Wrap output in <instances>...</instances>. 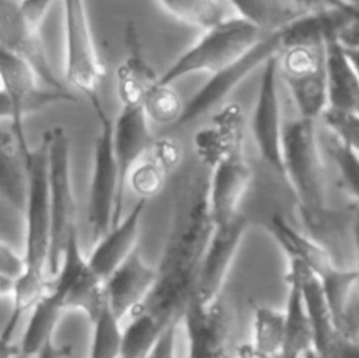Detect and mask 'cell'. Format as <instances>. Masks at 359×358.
I'll return each instance as SVG.
<instances>
[{"label": "cell", "mask_w": 359, "mask_h": 358, "mask_svg": "<svg viewBox=\"0 0 359 358\" xmlns=\"http://www.w3.org/2000/svg\"><path fill=\"white\" fill-rule=\"evenodd\" d=\"M156 279L157 268L150 267L136 247L104 281L108 305L122 323L144 300Z\"/></svg>", "instance_id": "e0dca14e"}, {"label": "cell", "mask_w": 359, "mask_h": 358, "mask_svg": "<svg viewBox=\"0 0 359 358\" xmlns=\"http://www.w3.org/2000/svg\"><path fill=\"white\" fill-rule=\"evenodd\" d=\"M335 327L342 340L359 348V278L335 319Z\"/></svg>", "instance_id": "1f68e13d"}, {"label": "cell", "mask_w": 359, "mask_h": 358, "mask_svg": "<svg viewBox=\"0 0 359 358\" xmlns=\"http://www.w3.org/2000/svg\"><path fill=\"white\" fill-rule=\"evenodd\" d=\"M41 358H69L66 348H59L53 343H50L41 354Z\"/></svg>", "instance_id": "ab89813d"}, {"label": "cell", "mask_w": 359, "mask_h": 358, "mask_svg": "<svg viewBox=\"0 0 359 358\" xmlns=\"http://www.w3.org/2000/svg\"><path fill=\"white\" fill-rule=\"evenodd\" d=\"M355 241H356V257H358V272H359V205L355 213Z\"/></svg>", "instance_id": "60d3db41"}, {"label": "cell", "mask_w": 359, "mask_h": 358, "mask_svg": "<svg viewBox=\"0 0 359 358\" xmlns=\"http://www.w3.org/2000/svg\"><path fill=\"white\" fill-rule=\"evenodd\" d=\"M90 102L98 121L87 208L94 243L121 220L122 209L119 205V168L114 149V121L98 94L91 97Z\"/></svg>", "instance_id": "3957f363"}, {"label": "cell", "mask_w": 359, "mask_h": 358, "mask_svg": "<svg viewBox=\"0 0 359 358\" xmlns=\"http://www.w3.org/2000/svg\"><path fill=\"white\" fill-rule=\"evenodd\" d=\"M320 121L327 129L359 154V114L328 108Z\"/></svg>", "instance_id": "4dcf8cb0"}, {"label": "cell", "mask_w": 359, "mask_h": 358, "mask_svg": "<svg viewBox=\"0 0 359 358\" xmlns=\"http://www.w3.org/2000/svg\"><path fill=\"white\" fill-rule=\"evenodd\" d=\"M60 299L65 310H80L90 321L107 302L104 281L83 256L79 233L74 232L65 248L59 270L49 286Z\"/></svg>", "instance_id": "30bf717a"}, {"label": "cell", "mask_w": 359, "mask_h": 358, "mask_svg": "<svg viewBox=\"0 0 359 358\" xmlns=\"http://www.w3.org/2000/svg\"><path fill=\"white\" fill-rule=\"evenodd\" d=\"M278 55L269 58L262 66L259 88L251 114V133L262 160L275 173L283 175L282 139L285 121L282 118V102L278 90Z\"/></svg>", "instance_id": "8fae6325"}, {"label": "cell", "mask_w": 359, "mask_h": 358, "mask_svg": "<svg viewBox=\"0 0 359 358\" xmlns=\"http://www.w3.org/2000/svg\"><path fill=\"white\" fill-rule=\"evenodd\" d=\"M63 312L65 307L59 296L49 288L31 310L22 338L17 347V358H36L53 343V331Z\"/></svg>", "instance_id": "cb8c5ba5"}, {"label": "cell", "mask_w": 359, "mask_h": 358, "mask_svg": "<svg viewBox=\"0 0 359 358\" xmlns=\"http://www.w3.org/2000/svg\"><path fill=\"white\" fill-rule=\"evenodd\" d=\"M320 142L341 187L355 202L359 204V154L327 129L321 121Z\"/></svg>", "instance_id": "d4e9b609"}, {"label": "cell", "mask_w": 359, "mask_h": 358, "mask_svg": "<svg viewBox=\"0 0 359 358\" xmlns=\"http://www.w3.org/2000/svg\"><path fill=\"white\" fill-rule=\"evenodd\" d=\"M286 279L294 281L300 289L311 329L313 348L323 358H337L345 340H342L335 327L321 279L304 264L294 260H289Z\"/></svg>", "instance_id": "5bb4252c"}, {"label": "cell", "mask_w": 359, "mask_h": 358, "mask_svg": "<svg viewBox=\"0 0 359 358\" xmlns=\"http://www.w3.org/2000/svg\"><path fill=\"white\" fill-rule=\"evenodd\" d=\"M358 358H359V357H358Z\"/></svg>", "instance_id": "f6af8a7d"}, {"label": "cell", "mask_w": 359, "mask_h": 358, "mask_svg": "<svg viewBox=\"0 0 359 358\" xmlns=\"http://www.w3.org/2000/svg\"><path fill=\"white\" fill-rule=\"evenodd\" d=\"M302 358H323L313 347L311 348H309L304 354H303V357Z\"/></svg>", "instance_id": "b9f144b4"}, {"label": "cell", "mask_w": 359, "mask_h": 358, "mask_svg": "<svg viewBox=\"0 0 359 358\" xmlns=\"http://www.w3.org/2000/svg\"><path fill=\"white\" fill-rule=\"evenodd\" d=\"M237 15L269 32L279 29L304 14L289 0H226Z\"/></svg>", "instance_id": "484cf974"}, {"label": "cell", "mask_w": 359, "mask_h": 358, "mask_svg": "<svg viewBox=\"0 0 359 358\" xmlns=\"http://www.w3.org/2000/svg\"><path fill=\"white\" fill-rule=\"evenodd\" d=\"M154 138L150 132L149 117L142 105H121L114 119V149L119 168V205L123 209L128 175L135 164L146 154Z\"/></svg>", "instance_id": "ac0fdd59"}, {"label": "cell", "mask_w": 359, "mask_h": 358, "mask_svg": "<svg viewBox=\"0 0 359 358\" xmlns=\"http://www.w3.org/2000/svg\"><path fill=\"white\" fill-rule=\"evenodd\" d=\"M91 324L93 336L87 358H122L123 323L112 312L108 300Z\"/></svg>", "instance_id": "83f0119b"}, {"label": "cell", "mask_w": 359, "mask_h": 358, "mask_svg": "<svg viewBox=\"0 0 359 358\" xmlns=\"http://www.w3.org/2000/svg\"><path fill=\"white\" fill-rule=\"evenodd\" d=\"M352 17L349 24L339 35L338 42L342 46H359V6H352Z\"/></svg>", "instance_id": "d590c367"}, {"label": "cell", "mask_w": 359, "mask_h": 358, "mask_svg": "<svg viewBox=\"0 0 359 358\" xmlns=\"http://www.w3.org/2000/svg\"><path fill=\"white\" fill-rule=\"evenodd\" d=\"M52 0H21V6L27 17L36 25L41 27V22L50 6Z\"/></svg>", "instance_id": "8d00e7d4"}, {"label": "cell", "mask_w": 359, "mask_h": 358, "mask_svg": "<svg viewBox=\"0 0 359 358\" xmlns=\"http://www.w3.org/2000/svg\"><path fill=\"white\" fill-rule=\"evenodd\" d=\"M282 48V28L266 32L237 60L209 76L196 93L185 101L177 125H187L202 117L213 105L224 100L257 67L264 66L269 58L279 55Z\"/></svg>", "instance_id": "9c48e42d"}, {"label": "cell", "mask_w": 359, "mask_h": 358, "mask_svg": "<svg viewBox=\"0 0 359 358\" xmlns=\"http://www.w3.org/2000/svg\"><path fill=\"white\" fill-rule=\"evenodd\" d=\"M0 133V191L15 211L24 213L28 194L25 153L31 146L21 142L4 122Z\"/></svg>", "instance_id": "603a6c76"}, {"label": "cell", "mask_w": 359, "mask_h": 358, "mask_svg": "<svg viewBox=\"0 0 359 358\" xmlns=\"http://www.w3.org/2000/svg\"><path fill=\"white\" fill-rule=\"evenodd\" d=\"M234 358H271V357L257 350L252 343H247L237 347Z\"/></svg>", "instance_id": "74e56055"}, {"label": "cell", "mask_w": 359, "mask_h": 358, "mask_svg": "<svg viewBox=\"0 0 359 358\" xmlns=\"http://www.w3.org/2000/svg\"><path fill=\"white\" fill-rule=\"evenodd\" d=\"M146 204L147 199L139 198L125 218L122 216L116 225L94 241V247L87 256V260L102 281H105L137 247L136 241Z\"/></svg>", "instance_id": "d6986e66"}, {"label": "cell", "mask_w": 359, "mask_h": 358, "mask_svg": "<svg viewBox=\"0 0 359 358\" xmlns=\"http://www.w3.org/2000/svg\"><path fill=\"white\" fill-rule=\"evenodd\" d=\"M0 45L1 49L27 62L48 87L67 90L53 73L39 35V25L27 17L21 0H0Z\"/></svg>", "instance_id": "4fadbf2b"}, {"label": "cell", "mask_w": 359, "mask_h": 358, "mask_svg": "<svg viewBox=\"0 0 359 358\" xmlns=\"http://www.w3.org/2000/svg\"><path fill=\"white\" fill-rule=\"evenodd\" d=\"M247 227L248 220L240 213L233 220L213 227L203 250L194 286L192 299L198 305L203 307L216 305Z\"/></svg>", "instance_id": "7c38bea8"}, {"label": "cell", "mask_w": 359, "mask_h": 358, "mask_svg": "<svg viewBox=\"0 0 359 358\" xmlns=\"http://www.w3.org/2000/svg\"><path fill=\"white\" fill-rule=\"evenodd\" d=\"M185 102L182 104L180 94L174 90L172 84L157 83L149 91L143 108L149 119L161 124H178Z\"/></svg>", "instance_id": "f546056e"}, {"label": "cell", "mask_w": 359, "mask_h": 358, "mask_svg": "<svg viewBox=\"0 0 359 358\" xmlns=\"http://www.w3.org/2000/svg\"><path fill=\"white\" fill-rule=\"evenodd\" d=\"M303 13H316L349 6L345 0H289Z\"/></svg>", "instance_id": "e575fe53"}, {"label": "cell", "mask_w": 359, "mask_h": 358, "mask_svg": "<svg viewBox=\"0 0 359 358\" xmlns=\"http://www.w3.org/2000/svg\"><path fill=\"white\" fill-rule=\"evenodd\" d=\"M286 340V312L265 305L252 310V344L261 352L276 358Z\"/></svg>", "instance_id": "4316f807"}, {"label": "cell", "mask_w": 359, "mask_h": 358, "mask_svg": "<svg viewBox=\"0 0 359 358\" xmlns=\"http://www.w3.org/2000/svg\"><path fill=\"white\" fill-rule=\"evenodd\" d=\"M49 195L50 250L48 277L53 278L72 234L77 232V211L70 170V142L62 126H55L49 131Z\"/></svg>", "instance_id": "8992f818"}, {"label": "cell", "mask_w": 359, "mask_h": 358, "mask_svg": "<svg viewBox=\"0 0 359 358\" xmlns=\"http://www.w3.org/2000/svg\"><path fill=\"white\" fill-rule=\"evenodd\" d=\"M244 112L240 104L223 105L210 119L209 125L199 128L194 135L195 153L209 171L226 159L243 153Z\"/></svg>", "instance_id": "9a60e30c"}, {"label": "cell", "mask_w": 359, "mask_h": 358, "mask_svg": "<svg viewBox=\"0 0 359 358\" xmlns=\"http://www.w3.org/2000/svg\"><path fill=\"white\" fill-rule=\"evenodd\" d=\"M181 160V147L171 138L154 139L146 154L128 175V185L139 198L150 199L161 192L167 177Z\"/></svg>", "instance_id": "44dd1931"}, {"label": "cell", "mask_w": 359, "mask_h": 358, "mask_svg": "<svg viewBox=\"0 0 359 358\" xmlns=\"http://www.w3.org/2000/svg\"><path fill=\"white\" fill-rule=\"evenodd\" d=\"M252 170L244 153H237L209 171L208 205L215 226L227 223L238 215V205L248 190Z\"/></svg>", "instance_id": "2e32d148"}, {"label": "cell", "mask_w": 359, "mask_h": 358, "mask_svg": "<svg viewBox=\"0 0 359 358\" xmlns=\"http://www.w3.org/2000/svg\"><path fill=\"white\" fill-rule=\"evenodd\" d=\"M342 49H344V53H345V56L359 81V46H348V48L342 46Z\"/></svg>", "instance_id": "f35d334b"}, {"label": "cell", "mask_w": 359, "mask_h": 358, "mask_svg": "<svg viewBox=\"0 0 359 358\" xmlns=\"http://www.w3.org/2000/svg\"><path fill=\"white\" fill-rule=\"evenodd\" d=\"M28 194L24 209L27 271L48 277L50 250V195H49V131L35 147L25 153Z\"/></svg>", "instance_id": "5b68a950"}, {"label": "cell", "mask_w": 359, "mask_h": 358, "mask_svg": "<svg viewBox=\"0 0 359 358\" xmlns=\"http://www.w3.org/2000/svg\"><path fill=\"white\" fill-rule=\"evenodd\" d=\"M349 6H359V0H345Z\"/></svg>", "instance_id": "7bdbcfd3"}, {"label": "cell", "mask_w": 359, "mask_h": 358, "mask_svg": "<svg viewBox=\"0 0 359 358\" xmlns=\"http://www.w3.org/2000/svg\"><path fill=\"white\" fill-rule=\"evenodd\" d=\"M264 226L287 260L304 264L320 279L337 268L327 250L303 227L292 225L285 216L279 213L272 215Z\"/></svg>", "instance_id": "ffe728a7"}, {"label": "cell", "mask_w": 359, "mask_h": 358, "mask_svg": "<svg viewBox=\"0 0 359 358\" xmlns=\"http://www.w3.org/2000/svg\"><path fill=\"white\" fill-rule=\"evenodd\" d=\"M265 34L266 31L240 15L227 17L205 29V34L158 76V83L174 84L199 72L212 74L237 60Z\"/></svg>", "instance_id": "7a4b0ae2"}, {"label": "cell", "mask_w": 359, "mask_h": 358, "mask_svg": "<svg viewBox=\"0 0 359 358\" xmlns=\"http://www.w3.org/2000/svg\"><path fill=\"white\" fill-rule=\"evenodd\" d=\"M208 180L187 181L157 267V279L144 300L123 321L122 358H144L161 333L182 320L194 295L198 267L215 227L208 205Z\"/></svg>", "instance_id": "6da1fadb"}, {"label": "cell", "mask_w": 359, "mask_h": 358, "mask_svg": "<svg viewBox=\"0 0 359 358\" xmlns=\"http://www.w3.org/2000/svg\"><path fill=\"white\" fill-rule=\"evenodd\" d=\"M128 55L116 69V94L119 105H142L158 80L157 73L144 59L137 39L136 28H126Z\"/></svg>", "instance_id": "7402d4cb"}, {"label": "cell", "mask_w": 359, "mask_h": 358, "mask_svg": "<svg viewBox=\"0 0 359 358\" xmlns=\"http://www.w3.org/2000/svg\"><path fill=\"white\" fill-rule=\"evenodd\" d=\"M65 27V79L88 100L98 94L104 63L94 42L86 0H62Z\"/></svg>", "instance_id": "ba28073f"}, {"label": "cell", "mask_w": 359, "mask_h": 358, "mask_svg": "<svg viewBox=\"0 0 359 358\" xmlns=\"http://www.w3.org/2000/svg\"><path fill=\"white\" fill-rule=\"evenodd\" d=\"M278 69L297 117L320 121L328 110V44L286 45Z\"/></svg>", "instance_id": "277c9868"}, {"label": "cell", "mask_w": 359, "mask_h": 358, "mask_svg": "<svg viewBox=\"0 0 359 358\" xmlns=\"http://www.w3.org/2000/svg\"><path fill=\"white\" fill-rule=\"evenodd\" d=\"M187 358H191V357H189V354H188V357H187Z\"/></svg>", "instance_id": "ee69618b"}, {"label": "cell", "mask_w": 359, "mask_h": 358, "mask_svg": "<svg viewBox=\"0 0 359 358\" xmlns=\"http://www.w3.org/2000/svg\"><path fill=\"white\" fill-rule=\"evenodd\" d=\"M177 20L203 29L226 20V0H157Z\"/></svg>", "instance_id": "f1b7e54d"}, {"label": "cell", "mask_w": 359, "mask_h": 358, "mask_svg": "<svg viewBox=\"0 0 359 358\" xmlns=\"http://www.w3.org/2000/svg\"><path fill=\"white\" fill-rule=\"evenodd\" d=\"M27 263L24 256H18L8 244L0 243V293L11 296L17 279L25 272Z\"/></svg>", "instance_id": "d6a6232c"}, {"label": "cell", "mask_w": 359, "mask_h": 358, "mask_svg": "<svg viewBox=\"0 0 359 358\" xmlns=\"http://www.w3.org/2000/svg\"><path fill=\"white\" fill-rule=\"evenodd\" d=\"M0 76L1 122L7 124L24 143H28L22 124L25 115L36 112L53 102L76 100L69 90L42 88L39 86L41 79L35 70L27 62L4 49H1L0 58Z\"/></svg>", "instance_id": "52a82bcc"}, {"label": "cell", "mask_w": 359, "mask_h": 358, "mask_svg": "<svg viewBox=\"0 0 359 358\" xmlns=\"http://www.w3.org/2000/svg\"><path fill=\"white\" fill-rule=\"evenodd\" d=\"M182 320L172 321L157 338L144 358H175V340H177V330Z\"/></svg>", "instance_id": "836d02e7"}]
</instances>
